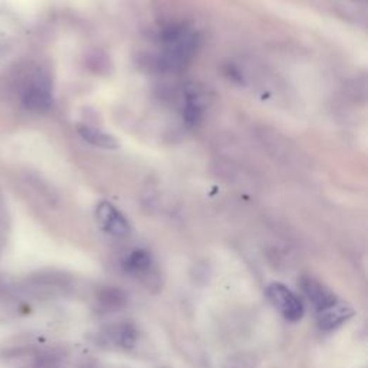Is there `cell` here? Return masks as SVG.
<instances>
[{"label": "cell", "mask_w": 368, "mask_h": 368, "mask_svg": "<svg viewBox=\"0 0 368 368\" xmlns=\"http://www.w3.org/2000/svg\"><path fill=\"white\" fill-rule=\"evenodd\" d=\"M198 48L197 32L186 25H172L161 33L160 65L164 70L177 71L193 59Z\"/></svg>", "instance_id": "cell-1"}, {"label": "cell", "mask_w": 368, "mask_h": 368, "mask_svg": "<svg viewBox=\"0 0 368 368\" xmlns=\"http://www.w3.org/2000/svg\"><path fill=\"white\" fill-rule=\"evenodd\" d=\"M266 296L271 304L282 314V317L291 322H296L304 317V304L291 289L285 285L274 282L266 288Z\"/></svg>", "instance_id": "cell-2"}, {"label": "cell", "mask_w": 368, "mask_h": 368, "mask_svg": "<svg viewBox=\"0 0 368 368\" xmlns=\"http://www.w3.org/2000/svg\"><path fill=\"white\" fill-rule=\"evenodd\" d=\"M96 220L99 227H101L108 235L114 238H125L129 235L131 226L127 217L110 202H101L96 206L95 210Z\"/></svg>", "instance_id": "cell-3"}, {"label": "cell", "mask_w": 368, "mask_h": 368, "mask_svg": "<svg viewBox=\"0 0 368 368\" xmlns=\"http://www.w3.org/2000/svg\"><path fill=\"white\" fill-rule=\"evenodd\" d=\"M354 315L353 308L343 303V300H336L324 310L318 311V326L322 331H332L345 324Z\"/></svg>", "instance_id": "cell-4"}, {"label": "cell", "mask_w": 368, "mask_h": 368, "mask_svg": "<svg viewBox=\"0 0 368 368\" xmlns=\"http://www.w3.org/2000/svg\"><path fill=\"white\" fill-rule=\"evenodd\" d=\"M300 288H303L307 298L311 300V304L318 310H324L325 307L336 303L337 298L334 296L332 292H329L322 284H319L317 279L311 277H304L300 279Z\"/></svg>", "instance_id": "cell-5"}, {"label": "cell", "mask_w": 368, "mask_h": 368, "mask_svg": "<svg viewBox=\"0 0 368 368\" xmlns=\"http://www.w3.org/2000/svg\"><path fill=\"white\" fill-rule=\"evenodd\" d=\"M80 136L91 146H95L98 148L104 150H115L120 147V143L115 137H113L111 134L95 128L89 125H81L80 127Z\"/></svg>", "instance_id": "cell-6"}, {"label": "cell", "mask_w": 368, "mask_h": 368, "mask_svg": "<svg viewBox=\"0 0 368 368\" xmlns=\"http://www.w3.org/2000/svg\"><path fill=\"white\" fill-rule=\"evenodd\" d=\"M203 101L202 95L196 89H190L186 94V103L183 107V120L187 125L194 127L203 118Z\"/></svg>", "instance_id": "cell-7"}, {"label": "cell", "mask_w": 368, "mask_h": 368, "mask_svg": "<svg viewBox=\"0 0 368 368\" xmlns=\"http://www.w3.org/2000/svg\"><path fill=\"white\" fill-rule=\"evenodd\" d=\"M151 266H153V258L147 250H143V249H137V250L131 252L128 255V258L125 259L127 271L132 272V274H137V275L148 272L151 269Z\"/></svg>", "instance_id": "cell-8"}, {"label": "cell", "mask_w": 368, "mask_h": 368, "mask_svg": "<svg viewBox=\"0 0 368 368\" xmlns=\"http://www.w3.org/2000/svg\"><path fill=\"white\" fill-rule=\"evenodd\" d=\"M111 336H113L114 341L118 345H121L122 348L134 347V344H136V340H137V332L131 325H120V326L114 328Z\"/></svg>", "instance_id": "cell-9"}]
</instances>
